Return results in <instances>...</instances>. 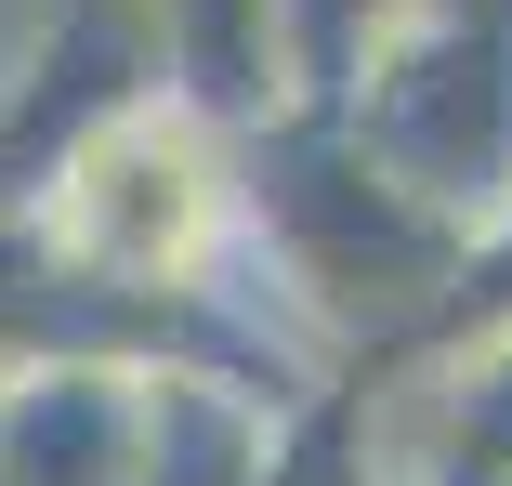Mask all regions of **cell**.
I'll list each match as a JSON object with an SVG mask.
<instances>
[{
  "instance_id": "cell-1",
  "label": "cell",
  "mask_w": 512,
  "mask_h": 486,
  "mask_svg": "<svg viewBox=\"0 0 512 486\" xmlns=\"http://www.w3.org/2000/svg\"><path fill=\"white\" fill-rule=\"evenodd\" d=\"M14 237L79 303H106L132 329H197L211 342V303H224L211 276L250 250L237 237V132L197 119L184 92H132L119 119H92L14 198Z\"/></svg>"
},
{
  "instance_id": "cell-2",
  "label": "cell",
  "mask_w": 512,
  "mask_h": 486,
  "mask_svg": "<svg viewBox=\"0 0 512 486\" xmlns=\"http://www.w3.org/2000/svg\"><path fill=\"white\" fill-rule=\"evenodd\" d=\"M237 237L276 276V303L302 342H394V329H447L473 237L421 211L407 184L342 132V119H263L237 145Z\"/></svg>"
},
{
  "instance_id": "cell-3",
  "label": "cell",
  "mask_w": 512,
  "mask_h": 486,
  "mask_svg": "<svg viewBox=\"0 0 512 486\" xmlns=\"http://www.w3.org/2000/svg\"><path fill=\"white\" fill-rule=\"evenodd\" d=\"M342 132L407 184L421 211L486 237L512 211V14H421L355 79Z\"/></svg>"
},
{
  "instance_id": "cell-4",
  "label": "cell",
  "mask_w": 512,
  "mask_h": 486,
  "mask_svg": "<svg viewBox=\"0 0 512 486\" xmlns=\"http://www.w3.org/2000/svg\"><path fill=\"white\" fill-rule=\"evenodd\" d=\"M158 368L171 355H14L0 368V486H132Z\"/></svg>"
},
{
  "instance_id": "cell-5",
  "label": "cell",
  "mask_w": 512,
  "mask_h": 486,
  "mask_svg": "<svg viewBox=\"0 0 512 486\" xmlns=\"http://www.w3.org/2000/svg\"><path fill=\"white\" fill-rule=\"evenodd\" d=\"M316 395V381H302ZM302 395H263V381H237V368H158V408H145V460H132V486H263V447H276V421L302 408Z\"/></svg>"
},
{
  "instance_id": "cell-6",
  "label": "cell",
  "mask_w": 512,
  "mask_h": 486,
  "mask_svg": "<svg viewBox=\"0 0 512 486\" xmlns=\"http://www.w3.org/2000/svg\"><path fill=\"white\" fill-rule=\"evenodd\" d=\"M132 27L158 53V92H184L237 145L276 119V0H132Z\"/></svg>"
}]
</instances>
